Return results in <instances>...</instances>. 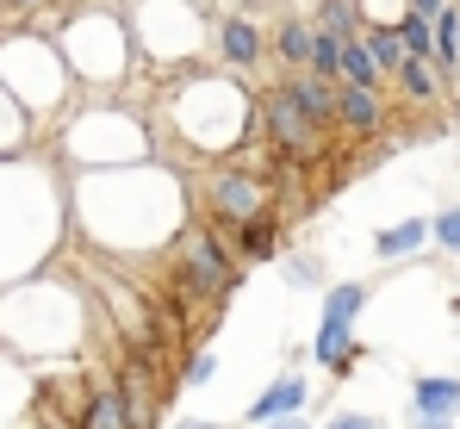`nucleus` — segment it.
<instances>
[{"label": "nucleus", "mask_w": 460, "mask_h": 429, "mask_svg": "<svg viewBox=\"0 0 460 429\" xmlns=\"http://www.w3.org/2000/svg\"><path fill=\"white\" fill-rule=\"evenodd\" d=\"M6 206H0V281L13 286L19 274H31L44 255H50V243L63 237V181L44 168V162H31V156H6V193H0Z\"/></svg>", "instance_id": "1"}, {"label": "nucleus", "mask_w": 460, "mask_h": 429, "mask_svg": "<svg viewBox=\"0 0 460 429\" xmlns=\"http://www.w3.org/2000/svg\"><path fill=\"white\" fill-rule=\"evenodd\" d=\"M168 125L199 156H236L255 131V100L230 75H187L168 100Z\"/></svg>", "instance_id": "2"}, {"label": "nucleus", "mask_w": 460, "mask_h": 429, "mask_svg": "<svg viewBox=\"0 0 460 429\" xmlns=\"http://www.w3.org/2000/svg\"><path fill=\"white\" fill-rule=\"evenodd\" d=\"M0 317H31L0 330L6 355H81V330H87V292H63V305H38V281L6 286L0 292Z\"/></svg>", "instance_id": "3"}, {"label": "nucleus", "mask_w": 460, "mask_h": 429, "mask_svg": "<svg viewBox=\"0 0 460 429\" xmlns=\"http://www.w3.org/2000/svg\"><path fill=\"white\" fill-rule=\"evenodd\" d=\"M0 94H6L25 119L63 112V106H69V69H63L57 44L38 38V31H6V38H0Z\"/></svg>", "instance_id": "4"}, {"label": "nucleus", "mask_w": 460, "mask_h": 429, "mask_svg": "<svg viewBox=\"0 0 460 429\" xmlns=\"http://www.w3.org/2000/svg\"><path fill=\"white\" fill-rule=\"evenodd\" d=\"M57 57L63 69L81 81H112L106 63L125 75V50H131V31H125V13H106V6H75L57 19Z\"/></svg>", "instance_id": "5"}, {"label": "nucleus", "mask_w": 460, "mask_h": 429, "mask_svg": "<svg viewBox=\"0 0 460 429\" xmlns=\"http://www.w3.org/2000/svg\"><path fill=\"white\" fill-rule=\"evenodd\" d=\"M63 149L75 162H106V168H131L150 162V125L137 112H125L119 100L106 106H81L75 119L63 125Z\"/></svg>", "instance_id": "6"}, {"label": "nucleus", "mask_w": 460, "mask_h": 429, "mask_svg": "<svg viewBox=\"0 0 460 429\" xmlns=\"http://www.w3.org/2000/svg\"><path fill=\"white\" fill-rule=\"evenodd\" d=\"M125 31H137V44L162 63H187L212 44V6L193 0H137L125 13Z\"/></svg>", "instance_id": "7"}, {"label": "nucleus", "mask_w": 460, "mask_h": 429, "mask_svg": "<svg viewBox=\"0 0 460 429\" xmlns=\"http://www.w3.org/2000/svg\"><path fill=\"white\" fill-rule=\"evenodd\" d=\"M168 255H174V292L193 305V299H230L236 286H243V268H236V255L225 249V237L212 230V224H187L174 243H168Z\"/></svg>", "instance_id": "8"}, {"label": "nucleus", "mask_w": 460, "mask_h": 429, "mask_svg": "<svg viewBox=\"0 0 460 429\" xmlns=\"http://www.w3.org/2000/svg\"><path fill=\"white\" fill-rule=\"evenodd\" d=\"M199 200H206V218H218L225 230H236V224H249V218L274 212V181L255 174V168L225 162V168H212V174L199 181Z\"/></svg>", "instance_id": "9"}, {"label": "nucleus", "mask_w": 460, "mask_h": 429, "mask_svg": "<svg viewBox=\"0 0 460 429\" xmlns=\"http://www.w3.org/2000/svg\"><path fill=\"white\" fill-rule=\"evenodd\" d=\"M255 119H261V138L274 143V149H280L287 162H311V156L323 149V131H317V125H311L305 112H299V100L287 94V81L261 94V106H255Z\"/></svg>", "instance_id": "10"}, {"label": "nucleus", "mask_w": 460, "mask_h": 429, "mask_svg": "<svg viewBox=\"0 0 460 429\" xmlns=\"http://www.w3.org/2000/svg\"><path fill=\"white\" fill-rule=\"evenodd\" d=\"M112 386H119V405H125V429H155L162 424V398H155V367L150 361L131 355L119 367Z\"/></svg>", "instance_id": "11"}, {"label": "nucleus", "mask_w": 460, "mask_h": 429, "mask_svg": "<svg viewBox=\"0 0 460 429\" xmlns=\"http://www.w3.org/2000/svg\"><path fill=\"white\" fill-rule=\"evenodd\" d=\"M212 44H218V57H225L230 69H255L261 57H268V31H261V19H212Z\"/></svg>", "instance_id": "12"}, {"label": "nucleus", "mask_w": 460, "mask_h": 429, "mask_svg": "<svg viewBox=\"0 0 460 429\" xmlns=\"http://www.w3.org/2000/svg\"><path fill=\"white\" fill-rule=\"evenodd\" d=\"M225 249L236 255V268H261V262H280V255H287V249H280V212H261V218H249V224H236Z\"/></svg>", "instance_id": "13"}, {"label": "nucleus", "mask_w": 460, "mask_h": 429, "mask_svg": "<svg viewBox=\"0 0 460 429\" xmlns=\"http://www.w3.org/2000/svg\"><path fill=\"white\" fill-rule=\"evenodd\" d=\"M305 398H311L305 373H280V380L249 405V429H268V424H280V417H305Z\"/></svg>", "instance_id": "14"}, {"label": "nucleus", "mask_w": 460, "mask_h": 429, "mask_svg": "<svg viewBox=\"0 0 460 429\" xmlns=\"http://www.w3.org/2000/svg\"><path fill=\"white\" fill-rule=\"evenodd\" d=\"M385 125V100L374 87H349L336 81V131H355V138H374Z\"/></svg>", "instance_id": "15"}, {"label": "nucleus", "mask_w": 460, "mask_h": 429, "mask_svg": "<svg viewBox=\"0 0 460 429\" xmlns=\"http://www.w3.org/2000/svg\"><path fill=\"white\" fill-rule=\"evenodd\" d=\"M411 417H442V424H455L460 417V380L423 373V380L411 386Z\"/></svg>", "instance_id": "16"}, {"label": "nucleus", "mask_w": 460, "mask_h": 429, "mask_svg": "<svg viewBox=\"0 0 460 429\" xmlns=\"http://www.w3.org/2000/svg\"><path fill=\"white\" fill-rule=\"evenodd\" d=\"M287 94L299 100V112H305L317 131H336V81H317V75H287Z\"/></svg>", "instance_id": "17"}, {"label": "nucleus", "mask_w": 460, "mask_h": 429, "mask_svg": "<svg viewBox=\"0 0 460 429\" xmlns=\"http://www.w3.org/2000/svg\"><path fill=\"white\" fill-rule=\"evenodd\" d=\"M311 38H317V31H311L305 13H287V19L268 31V57H274V63H287V69L299 75V69H305V57H311Z\"/></svg>", "instance_id": "18"}, {"label": "nucleus", "mask_w": 460, "mask_h": 429, "mask_svg": "<svg viewBox=\"0 0 460 429\" xmlns=\"http://www.w3.org/2000/svg\"><path fill=\"white\" fill-rule=\"evenodd\" d=\"M75 429H125V405H119V386H112V380H93V386L81 392Z\"/></svg>", "instance_id": "19"}, {"label": "nucleus", "mask_w": 460, "mask_h": 429, "mask_svg": "<svg viewBox=\"0 0 460 429\" xmlns=\"http://www.w3.org/2000/svg\"><path fill=\"white\" fill-rule=\"evenodd\" d=\"M311 355H317V367H330V373H349V367L361 361V343H355V330H349V324H317Z\"/></svg>", "instance_id": "20"}, {"label": "nucleus", "mask_w": 460, "mask_h": 429, "mask_svg": "<svg viewBox=\"0 0 460 429\" xmlns=\"http://www.w3.org/2000/svg\"><path fill=\"white\" fill-rule=\"evenodd\" d=\"M429 243V218H404V224H385L380 237H374V255L380 262H404V255H417Z\"/></svg>", "instance_id": "21"}, {"label": "nucleus", "mask_w": 460, "mask_h": 429, "mask_svg": "<svg viewBox=\"0 0 460 429\" xmlns=\"http://www.w3.org/2000/svg\"><path fill=\"white\" fill-rule=\"evenodd\" d=\"M311 31H323V38H336V44H349V38H361V19H355V0H317V6H311Z\"/></svg>", "instance_id": "22"}, {"label": "nucleus", "mask_w": 460, "mask_h": 429, "mask_svg": "<svg viewBox=\"0 0 460 429\" xmlns=\"http://www.w3.org/2000/svg\"><path fill=\"white\" fill-rule=\"evenodd\" d=\"M361 311H367V281H336L323 292V324H349L355 330Z\"/></svg>", "instance_id": "23"}, {"label": "nucleus", "mask_w": 460, "mask_h": 429, "mask_svg": "<svg viewBox=\"0 0 460 429\" xmlns=\"http://www.w3.org/2000/svg\"><path fill=\"white\" fill-rule=\"evenodd\" d=\"M398 87H404L417 106H436V100H442V69H436L429 57H411V63L398 69Z\"/></svg>", "instance_id": "24"}, {"label": "nucleus", "mask_w": 460, "mask_h": 429, "mask_svg": "<svg viewBox=\"0 0 460 429\" xmlns=\"http://www.w3.org/2000/svg\"><path fill=\"white\" fill-rule=\"evenodd\" d=\"M336 81H349V87H374V94H380V69H374V57H367V44H361V38H349V44H342Z\"/></svg>", "instance_id": "25"}, {"label": "nucleus", "mask_w": 460, "mask_h": 429, "mask_svg": "<svg viewBox=\"0 0 460 429\" xmlns=\"http://www.w3.org/2000/svg\"><path fill=\"white\" fill-rule=\"evenodd\" d=\"M361 44H367V57H374V69L385 75H398L404 69V50H398V31H361Z\"/></svg>", "instance_id": "26"}, {"label": "nucleus", "mask_w": 460, "mask_h": 429, "mask_svg": "<svg viewBox=\"0 0 460 429\" xmlns=\"http://www.w3.org/2000/svg\"><path fill=\"white\" fill-rule=\"evenodd\" d=\"M336 63H342V44L336 38H311V57H305V75H317V81H336Z\"/></svg>", "instance_id": "27"}, {"label": "nucleus", "mask_w": 460, "mask_h": 429, "mask_svg": "<svg viewBox=\"0 0 460 429\" xmlns=\"http://www.w3.org/2000/svg\"><path fill=\"white\" fill-rule=\"evenodd\" d=\"M280 274L293 286H323V262L317 255H280Z\"/></svg>", "instance_id": "28"}, {"label": "nucleus", "mask_w": 460, "mask_h": 429, "mask_svg": "<svg viewBox=\"0 0 460 429\" xmlns=\"http://www.w3.org/2000/svg\"><path fill=\"white\" fill-rule=\"evenodd\" d=\"M429 237H436L442 249H455V255H460V200H455V206H442V212H436V224H429Z\"/></svg>", "instance_id": "29"}, {"label": "nucleus", "mask_w": 460, "mask_h": 429, "mask_svg": "<svg viewBox=\"0 0 460 429\" xmlns=\"http://www.w3.org/2000/svg\"><path fill=\"white\" fill-rule=\"evenodd\" d=\"M212 373H218V355H212V349H193L187 367H181V386H206Z\"/></svg>", "instance_id": "30"}, {"label": "nucleus", "mask_w": 460, "mask_h": 429, "mask_svg": "<svg viewBox=\"0 0 460 429\" xmlns=\"http://www.w3.org/2000/svg\"><path fill=\"white\" fill-rule=\"evenodd\" d=\"M323 429H380V417H367V411H336Z\"/></svg>", "instance_id": "31"}, {"label": "nucleus", "mask_w": 460, "mask_h": 429, "mask_svg": "<svg viewBox=\"0 0 460 429\" xmlns=\"http://www.w3.org/2000/svg\"><path fill=\"white\" fill-rule=\"evenodd\" d=\"M218 6H225L230 19H255V13H261V6H268V0H218Z\"/></svg>", "instance_id": "32"}, {"label": "nucleus", "mask_w": 460, "mask_h": 429, "mask_svg": "<svg viewBox=\"0 0 460 429\" xmlns=\"http://www.w3.org/2000/svg\"><path fill=\"white\" fill-rule=\"evenodd\" d=\"M168 429H225V424H212V417H181V424H168Z\"/></svg>", "instance_id": "33"}, {"label": "nucleus", "mask_w": 460, "mask_h": 429, "mask_svg": "<svg viewBox=\"0 0 460 429\" xmlns=\"http://www.w3.org/2000/svg\"><path fill=\"white\" fill-rule=\"evenodd\" d=\"M411 429H455V424H442V417H411Z\"/></svg>", "instance_id": "34"}, {"label": "nucleus", "mask_w": 460, "mask_h": 429, "mask_svg": "<svg viewBox=\"0 0 460 429\" xmlns=\"http://www.w3.org/2000/svg\"><path fill=\"white\" fill-rule=\"evenodd\" d=\"M268 429H311L305 417H280V424H268Z\"/></svg>", "instance_id": "35"}, {"label": "nucleus", "mask_w": 460, "mask_h": 429, "mask_svg": "<svg viewBox=\"0 0 460 429\" xmlns=\"http://www.w3.org/2000/svg\"><path fill=\"white\" fill-rule=\"evenodd\" d=\"M193 6H212V0H193Z\"/></svg>", "instance_id": "36"}, {"label": "nucleus", "mask_w": 460, "mask_h": 429, "mask_svg": "<svg viewBox=\"0 0 460 429\" xmlns=\"http://www.w3.org/2000/svg\"><path fill=\"white\" fill-rule=\"evenodd\" d=\"M0 13H6V0H0Z\"/></svg>", "instance_id": "37"}]
</instances>
